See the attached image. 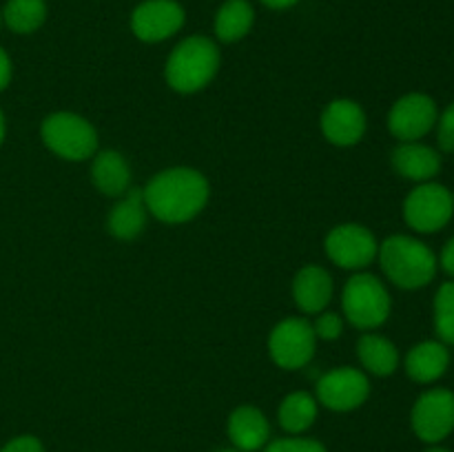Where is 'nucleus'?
<instances>
[{"instance_id":"23","label":"nucleus","mask_w":454,"mask_h":452,"mask_svg":"<svg viewBox=\"0 0 454 452\" xmlns=\"http://www.w3.org/2000/svg\"><path fill=\"white\" fill-rule=\"evenodd\" d=\"M44 18H47L44 0H9L3 12L4 25L16 34H34L43 27Z\"/></svg>"},{"instance_id":"26","label":"nucleus","mask_w":454,"mask_h":452,"mask_svg":"<svg viewBox=\"0 0 454 452\" xmlns=\"http://www.w3.org/2000/svg\"><path fill=\"white\" fill-rule=\"evenodd\" d=\"M264 452H326V448L319 441H315V439L288 437L273 441Z\"/></svg>"},{"instance_id":"27","label":"nucleus","mask_w":454,"mask_h":452,"mask_svg":"<svg viewBox=\"0 0 454 452\" xmlns=\"http://www.w3.org/2000/svg\"><path fill=\"white\" fill-rule=\"evenodd\" d=\"M439 129H437V142L442 146V151L452 153L454 151V102L442 113V118H437Z\"/></svg>"},{"instance_id":"30","label":"nucleus","mask_w":454,"mask_h":452,"mask_svg":"<svg viewBox=\"0 0 454 452\" xmlns=\"http://www.w3.org/2000/svg\"><path fill=\"white\" fill-rule=\"evenodd\" d=\"M439 264H442V269L446 270L448 275H452V277H454V238L446 244V246H443L442 260H439Z\"/></svg>"},{"instance_id":"12","label":"nucleus","mask_w":454,"mask_h":452,"mask_svg":"<svg viewBox=\"0 0 454 452\" xmlns=\"http://www.w3.org/2000/svg\"><path fill=\"white\" fill-rule=\"evenodd\" d=\"M437 105L426 93H408L393 105L388 129L397 140L417 142L437 124Z\"/></svg>"},{"instance_id":"1","label":"nucleus","mask_w":454,"mask_h":452,"mask_svg":"<svg viewBox=\"0 0 454 452\" xmlns=\"http://www.w3.org/2000/svg\"><path fill=\"white\" fill-rule=\"evenodd\" d=\"M146 211L164 224H184L207 207L211 184L198 168H164L142 189Z\"/></svg>"},{"instance_id":"4","label":"nucleus","mask_w":454,"mask_h":452,"mask_svg":"<svg viewBox=\"0 0 454 452\" xmlns=\"http://www.w3.org/2000/svg\"><path fill=\"white\" fill-rule=\"evenodd\" d=\"M40 137L51 153L69 162H80L98 153L96 127L71 111L47 115L40 127Z\"/></svg>"},{"instance_id":"20","label":"nucleus","mask_w":454,"mask_h":452,"mask_svg":"<svg viewBox=\"0 0 454 452\" xmlns=\"http://www.w3.org/2000/svg\"><path fill=\"white\" fill-rule=\"evenodd\" d=\"M357 355H359V362H362V366L366 368L371 375L390 377L399 368L397 346L381 335L366 332V335L359 337Z\"/></svg>"},{"instance_id":"5","label":"nucleus","mask_w":454,"mask_h":452,"mask_svg":"<svg viewBox=\"0 0 454 452\" xmlns=\"http://www.w3.org/2000/svg\"><path fill=\"white\" fill-rule=\"evenodd\" d=\"M344 315L359 331L380 328L390 315V295L384 282L371 273H357L346 282L341 292Z\"/></svg>"},{"instance_id":"19","label":"nucleus","mask_w":454,"mask_h":452,"mask_svg":"<svg viewBox=\"0 0 454 452\" xmlns=\"http://www.w3.org/2000/svg\"><path fill=\"white\" fill-rule=\"evenodd\" d=\"M450 353H448L443 341H421L406 355V372L417 384H433L439 377H443Z\"/></svg>"},{"instance_id":"34","label":"nucleus","mask_w":454,"mask_h":452,"mask_svg":"<svg viewBox=\"0 0 454 452\" xmlns=\"http://www.w3.org/2000/svg\"><path fill=\"white\" fill-rule=\"evenodd\" d=\"M220 452H242V450H220Z\"/></svg>"},{"instance_id":"22","label":"nucleus","mask_w":454,"mask_h":452,"mask_svg":"<svg viewBox=\"0 0 454 452\" xmlns=\"http://www.w3.org/2000/svg\"><path fill=\"white\" fill-rule=\"evenodd\" d=\"M278 417L286 433H304L317 419V399L310 393H304V390L291 393L279 403Z\"/></svg>"},{"instance_id":"31","label":"nucleus","mask_w":454,"mask_h":452,"mask_svg":"<svg viewBox=\"0 0 454 452\" xmlns=\"http://www.w3.org/2000/svg\"><path fill=\"white\" fill-rule=\"evenodd\" d=\"M262 3L270 9H288L293 7V4L300 3V0H262Z\"/></svg>"},{"instance_id":"33","label":"nucleus","mask_w":454,"mask_h":452,"mask_svg":"<svg viewBox=\"0 0 454 452\" xmlns=\"http://www.w3.org/2000/svg\"><path fill=\"white\" fill-rule=\"evenodd\" d=\"M428 452H450V450H446V448H430Z\"/></svg>"},{"instance_id":"13","label":"nucleus","mask_w":454,"mask_h":452,"mask_svg":"<svg viewBox=\"0 0 454 452\" xmlns=\"http://www.w3.org/2000/svg\"><path fill=\"white\" fill-rule=\"evenodd\" d=\"M319 124H322L324 137L331 144L355 146L357 142H362L368 122L359 102L348 100V97H337V100L328 102Z\"/></svg>"},{"instance_id":"10","label":"nucleus","mask_w":454,"mask_h":452,"mask_svg":"<svg viewBox=\"0 0 454 452\" xmlns=\"http://www.w3.org/2000/svg\"><path fill=\"white\" fill-rule=\"evenodd\" d=\"M412 430L426 443H439L454 430V393L434 388L421 394L412 408Z\"/></svg>"},{"instance_id":"25","label":"nucleus","mask_w":454,"mask_h":452,"mask_svg":"<svg viewBox=\"0 0 454 452\" xmlns=\"http://www.w3.org/2000/svg\"><path fill=\"white\" fill-rule=\"evenodd\" d=\"M313 331L317 339H324V341L340 339L341 332H344V317L337 313H331V310H324V313H319L317 319H315Z\"/></svg>"},{"instance_id":"9","label":"nucleus","mask_w":454,"mask_h":452,"mask_svg":"<svg viewBox=\"0 0 454 452\" xmlns=\"http://www.w3.org/2000/svg\"><path fill=\"white\" fill-rule=\"evenodd\" d=\"M186 13L176 0H145L131 13V31L142 43H162L184 27Z\"/></svg>"},{"instance_id":"7","label":"nucleus","mask_w":454,"mask_h":452,"mask_svg":"<svg viewBox=\"0 0 454 452\" xmlns=\"http://www.w3.org/2000/svg\"><path fill=\"white\" fill-rule=\"evenodd\" d=\"M454 213V195L437 182H421L403 202V217L417 233H437Z\"/></svg>"},{"instance_id":"14","label":"nucleus","mask_w":454,"mask_h":452,"mask_svg":"<svg viewBox=\"0 0 454 452\" xmlns=\"http://www.w3.org/2000/svg\"><path fill=\"white\" fill-rule=\"evenodd\" d=\"M333 291H335V284H333L331 273L322 266H304L293 279V300L297 308L306 315L324 313L331 304Z\"/></svg>"},{"instance_id":"15","label":"nucleus","mask_w":454,"mask_h":452,"mask_svg":"<svg viewBox=\"0 0 454 452\" xmlns=\"http://www.w3.org/2000/svg\"><path fill=\"white\" fill-rule=\"evenodd\" d=\"M146 215H149V211H146L142 189H133L131 186L120 198V202L111 208L109 217H106V226H109V233L115 239L131 242V239H136L145 230Z\"/></svg>"},{"instance_id":"6","label":"nucleus","mask_w":454,"mask_h":452,"mask_svg":"<svg viewBox=\"0 0 454 452\" xmlns=\"http://www.w3.org/2000/svg\"><path fill=\"white\" fill-rule=\"evenodd\" d=\"M317 348L313 323L304 317H288L275 323L269 335V355L284 370H297L310 363Z\"/></svg>"},{"instance_id":"21","label":"nucleus","mask_w":454,"mask_h":452,"mask_svg":"<svg viewBox=\"0 0 454 452\" xmlns=\"http://www.w3.org/2000/svg\"><path fill=\"white\" fill-rule=\"evenodd\" d=\"M255 22V9L248 0H226L215 13V35L231 44L248 35Z\"/></svg>"},{"instance_id":"24","label":"nucleus","mask_w":454,"mask_h":452,"mask_svg":"<svg viewBox=\"0 0 454 452\" xmlns=\"http://www.w3.org/2000/svg\"><path fill=\"white\" fill-rule=\"evenodd\" d=\"M434 331L443 344L454 346V282L442 284L434 295Z\"/></svg>"},{"instance_id":"8","label":"nucleus","mask_w":454,"mask_h":452,"mask_svg":"<svg viewBox=\"0 0 454 452\" xmlns=\"http://www.w3.org/2000/svg\"><path fill=\"white\" fill-rule=\"evenodd\" d=\"M326 255L333 264L346 270H362L377 257L380 244L375 235L362 224H340L326 235Z\"/></svg>"},{"instance_id":"29","label":"nucleus","mask_w":454,"mask_h":452,"mask_svg":"<svg viewBox=\"0 0 454 452\" xmlns=\"http://www.w3.org/2000/svg\"><path fill=\"white\" fill-rule=\"evenodd\" d=\"M9 82H12V60H9L7 51L0 47V91L7 89Z\"/></svg>"},{"instance_id":"2","label":"nucleus","mask_w":454,"mask_h":452,"mask_svg":"<svg viewBox=\"0 0 454 452\" xmlns=\"http://www.w3.org/2000/svg\"><path fill=\"white\" fill-rule=\"evenodd\" d=\"M377 257L386 277L406 291H415L433 282L439 264L434 253L424 242L408 235H390L380 244Z\"/></svg>"},{"instance_id":"3","label":"nucleus","mask_w":454,"mask_h":452,"mask_svg":"<svg viewBox=\"0 0 454 452\" xmlns=\"http://www.w3.org/2000/svg\"><path fill=\"white\" fill-rule=\"evenodd\" d=\"M220 49L207 35L182 40L164 66L167 84L177 93H195L213 82L220 69Z\"/></svg>"},{"instance_id":"28","label":"nucleus","mask_w":454,"mask_h":452,"mask_svg":"<svg viewBox=\"0 0 454 452\" xmlns=\"http://www.w3.org/2000/svg\"><path fill=\"white\" fill-rule=\"evenodd\" d=\"M0 452H44V448L38 439L25 434V437L12 439V441H9Z\"/></svg>"},{"instance_id":"11","label":"nucleus","mask_w":454,"mask_h":452,"mask_svg":"<svg viewBox=\"0 0 454 452\" xmlns=\"http://www.w3.org/2000/svg\"><path fill=\"white\" fill-rule=\"evenodd\" d=\"M371 394V381L366 372L341 366L326 372L317 381V401L337 412H348L362 406Z\"/></svg>"},{"instance_id":"18","label":"nucleus","mask_w":454,"mask_h":452,"mask_svg":"<svg viewBox=\"0 0 454 452\" xmlns=\"http://www.w3.org/2000/svg\"><path fill=\"white\" fill-rule=\"evenodd\" d=\"M269 419L255 406H239L229 417V437L242 452H253L264 448L269 441Z\"/></svg>"},{"instance_id":"35","label":"nucleus","mask_w":454,"mask_h":452,"mask_svg":"<svg viewBox=\"0 0 454 452\" xmlns=\"http://www.w3.org/2000/svg\"><path fill=\"white\" fill-rule=\"evenodd\" d=\"M0 25H3V12H0Z\"/></svg>"},{"instance_id":"32","label":"nucleus","mask_w":454,"mask_h":452,"mask_svg":"<svg viewBox=\"0 0 454 452\" xmlns=\"http://www.w3.org/2000/svg\"><path fill=\"white\" fill-rule=\"evenodd\" d=\"M4 131H7V127H4V115H3V111H0V144H3V140H4Z\"/></svg>"},{"instance_id":"16","label":"nucleus","mask_w":454,"mask_h":452,"mask_svg":"<svg viewBox=\"0 0 454 452\" xmlns=\"http://www.w3.org/2000/svg\"><path fill=\"white\" fill-rule=\"evenodd\" d=\"M393 167L406 180L430 182L442 171V155L421 142H402L393 151Z\"/></svg>"},{"instance_id":"17","label":"nucleus","mask_w":454,"mask_h":452,"mask_svg":"<svg viewBox=\"0 0 454 452\" xmlns=\"http://www.w3.org/2000/svg\"><path fill=\"white\" fill-rule=\"evenodd\" d=\"M91 180L100 193L109 198H122L131 189V167L118 151H98L93 155Z\"/></svg>"}]
</instances>
